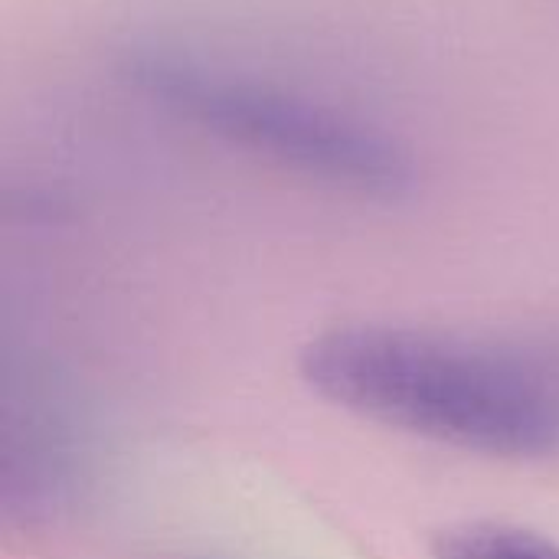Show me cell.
Segmentation results:
<instances>
[{
	"label": "cell",
	"instance_id": "cell-2",
	"mask_svg": "<svg viewBox=\"0 0 559 559\" xmlns=\"http://www.w3.org/2000/svg\"><path fill=\"white\" fill-rule=\"evenodd\" d=\"M115 75L144 105L337 193L396 203L416 190L413 151L383 124L183 46L131 43Z\"/></svg>",
	"mask_w": 559,
	"mask_h": 559
},
{
	"label": "cell",
	"instance_id": "cell-1",
	"mask_svg": "<svg viewBox=\"0 0 559 559\" xmlns=\"http://www.w3.org/2000/svg\"><path fill=\"white\" fill-rule=\"evenodd\" d=\"M305 383L380 426L491 459L559 455V370L459 334L347 324L301 350Z\"/></svg>",
	"mask_w": 559,
	"mask_h": 559
},
{
	"label": "cell",
	"instance_id": "cell-3",
	"mask_svg": "<svg viewBox=\"0 0 559 559\" xmlns=\"http://www.w3.org/2000/svg\"><path fill=\"white\" fill-rule=\"evenodd\" d=\"M436 559H559V544L511 524L468 521L445 527L436 544Z\"/></svg>",
	"mask_w": 559,
	"mask_h": 559
}]
</instances>
